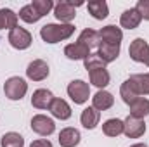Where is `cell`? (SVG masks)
<instances>
[{
    "label": "cell",
    "mask_w": 149,
    "mask_h": 147,
    "mask_svg": "<svg viewBox=\"0 0 149 147\" xmlns=\"http://www.w3.org/2000/svg\"><path fill=\"white\" fill-rule=\"evenodd\" d=\"M74 33V26L73 24H45L40 30V37L45 43H57L63 40H68Z\"/></svg>",
    "instance_id": "cell-1"
},
{
    "label": "cell",
    "mask_w": 149,
    "mask_h": 147,
    "mask_svg": "<svg viewBox=\"0 0 149 147\" xmlns=\"http://www.w3.org/2000/svg\"><path fill=\"white\" fill-rule=\"evenodd\" d=\"M28 92V83L19 76H10L3 83V94L9 101H21Z\"/></svg>",
    "instance_id": "cell-2"
},
{
    "label": "cell",
    "mask_w": 149,
    "mask_h": 147,
    "mask_svg": "<svg viewBox=\"0 0 149 147\" xmlns=\"http://www.w3.org/2000/svg\"><path fill=\"white\" fill-rule=\"evenodd\" d=\"M83 5V2H68V0H63V2H57L54 5V16L61 21V24H71V21L76 16V7Z\"/></svg>",
    "instance_id": "cell-3"
},
{
    "label": "cell",
    "mask_w": 149,
    "mask_h": 147,
    "mask_svg": "<svg viewBox=\"0 0 149 147\" xmlns=\"http://www.w3.org/2000/svg\"><path fill=\"white\" fill-rule=\"evenodd\" d=\"M128 55L132 61L141 62L149 68V43L144 38H135L128 47Z\"/></svg>",
    "instance_id": "cell-4"
},
{
    "label": "cell",
    "mask_w": 149,
    "mask_h": 147,
    "mask_svg": "<svg viewBox=\"0 0 149 147\" xmlns=\"http://www.w3.org/2000/svg\"><path fill=\"white\" fill-rule=\"evenodd\" d=\"M66 90H68V95L71 97L74 104H85L90 97V87L83 80H73Z\"/></svg>",
    "instance_id": "cell-5"
},
{
    "label": "cell",
    "mask_w": 149,
    "mask_h": 147,
    "mask_svg": "<svg viewBox=\"0 0 149 147\" xmlns=\"http://www.w3.org/2000/svg\"><path fill=\"white\" fill-rule=\"evenodd\" d=\"M7 40H9V43H10L14 49H17V50H26V49L31 45L33 37H31V33H30L28 30H24V28H21V26H16L14 30L9 31Z\"/></svg>",
    "instance_id": "cell-6"
},
{
    "label": "cell",
    "mask_w": 149,
    "mask_h": 147,
    "mask_svg": "<svg viewBox=\"0 0 149 147\" xmlns=\"http://www.w3.org/2000/svg\"><path fill=\"white\" fill-rule=\"evenodd\" d=\"M31 130L42 137H49L56 132V123L52 118H49L45 114H35L31 118Z\"/></svg>",
    "instance_id": "cell-7"
},
{
    "label": "cell",
    "mask_w": 149,
    "mask_h": 147,
    "mask_svg": "<svg viewBox=\"0 0 149 147\" xmlns=\"http://www.w3.org/2000/svg\"><path fill=\"white\" fill-rule=\"evenodd\" d=\"M123 133L128 137V139H139L146 133V123L144 119H139V118H134V116H127L125 121H123Z\"/></svg>",
    "instance_id": "cell-8"
},
{
    "label": "cell",
    "mask_w": 149,
    "mask_h": 147,
    "mask_svg": "<svg viewBox=\"0 0 149 147\" xmlns=\"http://www.w3.org/2000/svg\"><path fill=\"white\" fill-rule=\"evenodd\" d=\"M50 73V69H49V64L43 61V59H35V61H31L30 64H28V68H26V76L30 78V80H33V81H43L47 76Z\"/></svg>",
    "instance_id": "cell-9"
},
{
    "label": "cell",
    "mask_w": 149,
    "mask_h": 147,
    "mask_svg": "<svg viewBox=\"0 0 149 147\" xmlns=\"http://www.w3.org/2000/svg\"><path fill=\"white\" fill-rule=\"evenodd\" d=\"M120 50H121V43H106V42H101L99 47H97V54H99V57L106 64H109V62L118 59Z\"/></svg>",
    "instance_id": "cell-10"
},
{
    "label": "cell",
    "mask_w": 149,
    "mask_h": 147,
    "mask_svg": "<svg viewBox=\"0 0 149 147\" xmlns=\"http://www.w3.org/2000/svg\"><path fill=\"white\" fill-rule=\"evenodd\" d=\"M54 99H56V97H54V94H52L50 90H47V88H38V90L33 92V95H31V106L37 107V109H49Z\"/></svg>",
    "instance_id": "cell-11"
},
{
    "label": "cell",
    "mask_w": 149,
    "mask_h": 147,
    "mask_svg": "<svg viewBox=\"0 0 149 147\" xmlns=\"http://www.w3.org/2000/svg\"><path fill=\"white\" fill-rule=\"evenodd\" d=\"M64 55L70 61H85L90 55V49H87L80 42H74V43H70L64 47Z\"/></svg>",
    "instance_id": "cell-12"
},
{
    "label": "cell",
    "mask_w": 149,
    "mask_h": 147,
    "mask_svg": "<svg viewBox=\"0 0 149 147\" xmlns=\"http://www.w3.org/2000/svg\"><path fill=\"white\" fill-rule=\"evenodd\" d=\"M50 114L54 116V118H57V119H61V121H66V119H70L71 118V107H70V104L64 101V99H54L52 101V104H50Z\"/></svg>",
    "instance_id": "cell-13"
},
{
    "label": "cell",
    "mask_w": 149,
    "mask_h": 147,
    "mask_svg": "<svg viewBox=\"0 0 149 147\" xmlns=\"http://www.w3.org/2000/svg\"><path fill=\"white\" fill-rule=\"evenodd\" d=\"M113 104H114V97H113V94H109L108 90H99V92L92 97V107L97 109L99 112H101V111L111 109Z\"/></svg>",
    "instance_id": "cell-14"
},
{
    "label": "cell",
    "mask_w": 149,
    "mask_h": 147,
    "mask_svg": "<svg viewBox=\"0 0 149 147\" xmlns=\"http://www.w3.org/2000/svg\"><path fill=\"white\" fill-rule=\"evenodd\" d=\"M80 139H81V135H80V132L76 128H71V126L63 128L61 133H59V146L61 147H76L80 144Z\"/></svg>",
    "instance_id": "cell-15"
},
{
    "label": "cell",
    "mask_w": 149,
    "mask_h": 147,
    "mask_svg": "<svg viewBox=\"0 0 149 147\" xmlns=\"http://www.w3.org/2000/svg\"><path fill=\"white\" fill-rule=\"evenodd\" d=\"M101 121V112L97 109H94L92 106L90 107H85L80 114V123L83 125V128L87 130H94Z\"/></svg>",
    "instance_id": "cell-16"
},
{
    "label": "cell",
    "mask_w": 149,
    "mask_h": 147,
    "mask_svg": "<svg viewBox=\"0 0 149 147\" xmlns=\"http://www.w3.org/2000/svg\"><path fill=\"white\" fill-rule=\"evenodd\" d=\"M141 21H142V17H141V14L135 10V7L123 10V14L120 16V24H121V28H125V30H135V28L141 24Z\"/></svg>",
    "instance_id": "cell-17"
},
{
    "label": "cell",
    "mask_w": 149,
    "mask_h": 147,
    "mask_svg": "<svg viewBox=\"0 0 149 147\" xmlns=\"http://www.w3.org/2000/svg\"><path fill=\"white\" fill-rule=\"evenodd\" d=\"M99 38H101V42H106V43H121L123 31H121V28H118L114 24H108L99 31Z\"/></svg>",
    "instance_id": "cell-18"
},
{
    "label": "cell",
    "mask_w": 149,
    "mask_h": 147,
    "mask_svg": "<svg viewBox=\"0 0 149 147\" xmlns=\"http://www.w3.org/2000/svg\"><path fill=\"white\" fill-rule=\"evenodd\" d=\"M87 9H88L90 16L94 19H99V21L106 19L108 14H109V7H108V3L104 0H90L87 3Z\"/></svg>",
    "instance_id": "cell-19"
},
{
    "label": "cell",
    "mask_w": 149,
    "mask_h": 147,
    "mask_svg": "<svg viewBox=\"0 0 149 147\" xmlns=\"http://www.w3.org/2000/svg\"><path fill=\"white\" fill-rule=\"evenodd\" d=\"M76 42L83 43L87 49H97V47H99V43H101L99 31H95V30H92V28H85V30L80 33V37H78Z\"/></svg>",
    "instance_id": "cell-20"
},
{
    "label": "cell",
    "mask_w": 149,
    "mask_h": 147,
    "mask_svg": "<svg viewBox=\"0 0 149 147\" xmlns=\"http://www.w3.org/2000/svg\"><path fill=\"white\" fill-rule=\"evenodd\" d=\"M88 78H90V83L94 87H97L99 90H104V87L109 85L111 81V76H109V71L104 68V69H94L88 73Z\"/></svg>",
    "instance_id": "cell-21"
},
{
    "label": "cell",
    "mask_w": 149,
    "mask_h": 147,
    "mask_svg": "<svg viewBox=\"0 0 149 147\" xmlns=\"http://www.w3.org/2000/svg\"><path fill=\"white\" fill-rule=\"evenodd\" d=\"M128 107H130V116L139 118V119H144L146 116H149V99L139 97V99L134 101Z\"/></svg>",
    "instance_id": "cell-22"
},
{
    "label": "cell",
    "mask_w": 149,
    "mask_h": 147,
    "mask_svg": "<svg viewBox=\"0 0 149 147\" xmlns=\"http://www.w3.org/2000/svg\"><path fill=\"white\" fill-rule=\"evenodd\" d=\"M120 95H121V99H123V102L127 104V106H130L134 101H137L141 95H139V92L135 90V87H134V83L127 78L123 83H121V87H120Z\"/></svg>",
    "instance_id": "cell-23"
},
{
    "label": "cell",
    "mask_w": 149,
    "mask_h": 147,
    "mask_svg": "<svg viewBox=\"0 0 149 147\" xmlns=\"http://www.w3.org/2000/svg\"><path fill=\"white\" fill-rule=\"evenodd\" d=\"M17 14L12 9H0V30H14L17 26Z\"/></svg>",
    "instance_id": "cell-24"
},
{
    "label": "cell",
    "mask_w": 149,
    "mask_h": 147,
    "mask_svg": "<svg viewBox=\"0 0 149 147\" xmlns=\"http://www.w3.org/2000/svg\"><path fill=\"white\" fill-rule=\"evenodd\" d=\"M102 132L106 137H118L123 133V121L118 119V118H111V119H106L102 123Z\"/></svg>",
    "instance_id": "cell-25"
},
{
    "label": "cell",
    "mask_w": 149,
    "mask_h": 147,
    "mask_svg": "<svg viewBox=\"0 0 149 147\" xmlns=\"http://www.w3.org/2000/svg\"><path fill=\"white\" fill-rule=\"evenodd\" d=\"M128 80L134 83V87H135V90L139 92L141 97L149 95V73H146V74H132Z\"/></svg>",
    "instance_id": "cell-26"
},
{
    "label": "cell",
    "mask_w": 149,
    "mask_h": 147,
    "mask_svg": "<svg viewBox=\"0 0 149 147\" xmlns=\"http://www.w3.org/2000/svg\"><path fill=\"white\" fill-rule=\"evenodd\" d=\"M17 17H19V19H23L24 23H30V24H33V23H37V21L42 19V16L38 14V10L31 5V3L23 5V7H21V10H19V14H17Z\"/></svg>",
    "instance_id": "cell-27"
},
{
    "label": "cell",
    "mask_w": 149,
    "mask_h": 147,
    "mask_svg": "<svg viewBox=\"0 0 149 147\" xmlns=\"http://www.w3.org/2000/svg\"><path fill=\"white\" fill-rule=\"evenodd\" d=\"M0 146L2 147H23L24 146V139L16 133V132H9L3 133V137L0 139Z\"/></svg>",
    "instance_id": "cell-28"
},
{
    "label": "cell",
    "mask_w": 149,
    "mask_h": 147,
    "mask_svg": "<svg viewBox=\"0 0 149 147\" xmlns=\"http://www.w3.org/2000/svg\"><path fill=\"white\" fill-rule=\"evenodd\" d=\"M83 66H85V69L90 73V71H94V69H104V68H106V62L99 57V54H90V55L83 61Z\"/></svg>",
    "instance_id": "cell-29"
},
{
    "label": "cell",
    "mask_w": 149,
    "mask_h": 147,
    "mask_svg": "<svg viewBox=\"0 0 149 147\" xmlns=\"http://www.w3.org/2000/svg\"><path fill=\"white\" fill-rule=\"evenodd\" d=\"M31 5L37 9L38 14L43 17V16H47V14L54 9V5H56V3H54L52 0H33V2H31Z\"/></svg>",
    "instance_id": "cell-30"
},
{
    "label": "cell",
    "mask_w": 149,
    "mask_h": 147,
    "mask_svg": "<svg viewBox=\"0 0 149 147\" xmlns=\"http://www.w3.org/2000/svg\"><path fill=\"white\" fill-rule=\"evenodd\" d=\"M135 10L141 14L142 19L149 21V0H139L137 5H135Z\"/></svg>",
    "instance_id": "cell-31"
},
{
    "label": "cell",
    "mask_w": 149,
    "mask_h": 147,
    "mask_svg": "<svg viewBox=\"0 0 149 147\" xmlns=\"http://www.w3.org/2000/svg\"><path fill=\"white\" fill-rule=\"evenodd\" d=\"M30 147H54L52 146V142L50 140H47V139H38V140H33Z\"/></svg>",
    "instance_id": "cell-32"
},
{
    "label": "cell",
    "mask_w": 149,
    "mask_h": 147,
    "mask_svg": "<svg viewBox=\"0 0 149 147\" xmlns=\"http://www.w3.org/2000/svg\"><path fill=\"white\" fill-rule=\"evenodd\" d=\"M130 147H148V146L142 144V142H139V144H134V146H130Z\"/></svg>",
    "instance_id": "cell-33"
}]
</instances>
